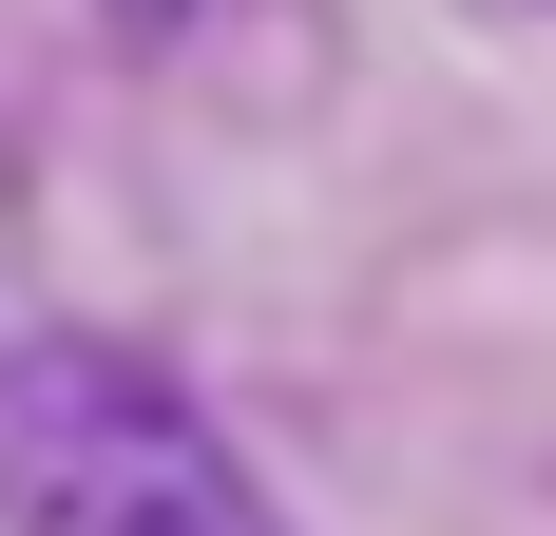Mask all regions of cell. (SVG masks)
Here are the masks:
<instances>
[{
    "label": "cell",
    "mask_w": 556,
    "mask_h": 536,
    "mask_svg": "<svg viewBox=\"0 0 556 536\" xmlns=\"http://www.w3.org/2000/svg\"><path fill=\"white\" fill-rule=\"evenodd\" d=\"M0 536H288L269 480L192 422V383L135 345H0Z\"/></svg>",
    "instance_id": "cell-1"
},
{
    "label": "cell",
    "mask_w": 556,
    "mask_h": 536,
    "mask_svg": "<svg viewBox=\"0 0 556 536\" xmlns=\"http://www.w3.org/2000/svg\"><path fill=\"white\" fill-rule=\"evenodd\" d=\"M97 20H135V39H173V20H212V0H97Z\"/></svg>",
    "instance_id": "cell-2"
}]
</instances>
